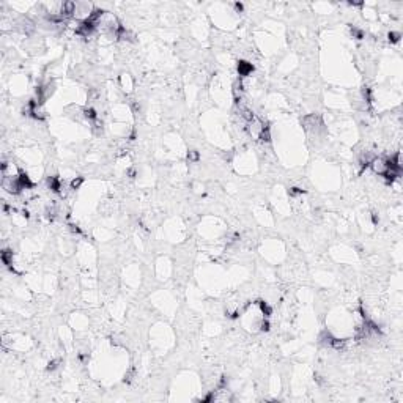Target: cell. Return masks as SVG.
Returning <instances> with one entry per match:
<instances>
[{
    "label": "cell",
    "instance_id": "52a82bcc",
    "mask_svg": "<svg viewBox=\"0 0 403 403\" xmlns=\"http://www.w3.org/2000/svg\"><path fill=\"white\" fill-rule=\"evenodd\" d=\"M304 194V191L302 189H299V187H291L290 189V195L291 197H296V195H302Z\"/></svg>",
    "mask_w": 403,
    "mask_h": 403
},
{
    "label": "cell",
    "instance_id": "5b68a950",
    "mask_svg": "<svg viewBox=\"0 0 403 403\" xmlns=\"http://www.w3.org/2000/svg\"><path fill=\"white\" fill-rule=\"evenodd\" d=\"M187 159H189V161H192V162H197V161H198V153H197L195 150L189 151V155H187Z\"/></svg>",
    "mask_w": 403,
    "mask_h": 403
},
{
    "label": "cell",
    "instance_id": "277c9868",
    "mask_svg": "<svg viewBox=\"0 0 403 403\" xmlns=\"http://www.w3.org/2000/svg\"><path fill=\"white\" fill-rule=\"evenodd\" d=\"M351 35H353L354 38H358V39H362L364 38V32L356 29V27H353V29H351Z\"/></svg>",
    "mask_w": 403,
    "mask_h": 403
},
{
    "label": "cell",
    "instance_id": "7a4b0ae2",
    "mask_svg": "<svg viewBox=\"0 0 403 403\" xmlns=\"http://www.w3.org/2000/svg\"><path fill=\"white\" fill-rule=\"evenodd\" d=\"M82 183H84V178H82V177H76V178L71 180V183H69V189H71V191L79 189Z\"/></svg>",
    "mask_w": 403,
    "mask_h": 403
},
{
    "label": "cell",
    "instance_id": "8992f818",
    "mask_svg": "<svg viewBox=\"0 0 403 403\" xmlns=\"http://www.w3.org/2000/svg\"><path fill=\"white\" fill-rule=\"evenodd\" d=\"M58 364H60V359L51 361V362H49V365H47V370H49V372H52V370H55V369H58Z\"/></svg>",
    "mask_w": 403,
    "mask_h": 403
},
{
    "label": "cell",
    "instance_id": "3957f363",
    "mask_svg": "<svg viewBox=\"0 0 403 403\" xmlns=\"http://www.w3.org/2000/svg\"><path fill=\"white\" fill-rule=\"evenodd\" d=\"M387 38H389V41H391V43H398L400 41V38H401V35L398 33V32H391L387 35Z\"/></svg>",
    "mask_w": 403,
    "mask_h": 403
},
{
    "label": "cell",
    "instance_id": "6da1fadb",
    "mask_svg": "<svg viewBox=\"0 0 403 403\" xmlns=\"http://www.w3.org/2000/svg\"><path fill=\"white\" fill-rule=\"evenodd\" d=\"M252 71H254L252 63H249V61H239L238 63V73L241 77H246V76L252 74Z\"/></svg>",
    "mask_w": 403,
    "mask_h": 403
}]
</instances>
